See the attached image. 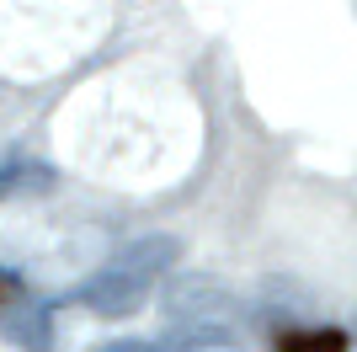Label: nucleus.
Here are the masks:
<instances>
[{"mask_svg":"<svg viewBox=\"0 0 357 352\" xmlns=\"http://www.w3.org/2000/svg\"><path fill=\"white\" fill-rule=\"evenodd\" d=\"M171 262H176V240H171V235L128 240V246H123L118 256H112V262L80 288V305L102 309V315H128V309L149 293V283L160 278Z\"/></svg>","mask_w":357,"mask_h":352,"instance_id":"1","label":"nucleus"},{"mask_svg":"<svg viewBox=\"0 0 357 352\" xmlns=\"http://www.w3.org/2000/svg\"><path fill=\"white\" fill-rule=\"evenodd\" d=\"M0 321H6V337L11 342H22V347H48V309L16 305V309H6Z\"/></svg>","mask_w":357,"mask_h":352,"instance_id":"2","label":"nucleus"},{"mask_svg":"<svg viewBox=\"0 0 357 352\" xmlns=\"http://www.w3.org/2000/svg\"><path fill=\"white\" fill-rule=\"evenodd\" d=\"M278 352H347V337L336 325H310V331H283Z\"/></svg>","mask_w":357,"mask_h":352,"instance_id":"3","label":"nucleus"},{"mask_svg":"<svg viewBox=\"0 0 357 352\" xmlns=\"http://www.w3.org/2000/svg\"><path fill=\"white\" fill-rule=\"evenodd\" d=\"M96 352H160L155 342H139V337H118V342H102Z\"/></svg>","mask_w":357,"mask_h":352,"instance_id":"4","label":"nucleus"},{"mask_svg":"<svg viewBox=\"0 0 357 352\" xmlns=\"http://www.w3.org/2000/svg\"><path fill=\"white\" fill-rule=\"evenodd\" d=\"M352 337H357V315H352Z\"/></svg>","mask_w":357,"mask_h":352,"instance_id":"5","label":"nucleus"},{"mask_svg":"<svg viewBox=\"0 0 357 352\" xmlns=\"http://www.w3.org/2000/svg\"><path fill=\"white\" fill-rule=\"evenodd\" d=\"M208 352H213V347H208ZM219 352H229V347H219Z\"/></svg>","mask_w":357,"mask_h":352,"instance_id":"6","label":"nucleus"}]
</instances>
